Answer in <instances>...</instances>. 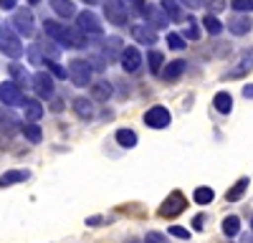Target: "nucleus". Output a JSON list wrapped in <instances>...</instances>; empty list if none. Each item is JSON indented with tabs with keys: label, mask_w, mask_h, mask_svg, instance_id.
Here are the masks:
<instances>
[{
	"label": "nucleus",
	"mask_w": 253,
	"mask_h": 243,
	"mask_svg": "<svg viewBox=\"0 0 253 243\" xmlns=\"http://www.w3.org/2000/svg\"><path fill=\"white\" fill-rule=\"evenodd\" d=\"M43 31H46V36H51V38L56 40V43L66 46V48H84V46L89 43L86 36H84V31H79V28H66L63 23H56V20H46Z\"/></svg>",
	"instance_id": "nucleus-1"
},
{
	"label": "nucleus",
	"mask_w": 253,
	"mask_h": 243,
	"mask_svg": "<svg viewBox=\"0 0 253 243\" xmlns=\"http://www.w3.org/2000/svg\"><path fill=\"white\" fill-rule=\"evenodd\" d=\"M91 64L89 61H84V58H74L71 64H69V79H71V84L84 89V86H89L91 84Z\"/></svg>",
	"instance_id": "nucleus-2"
},
{
	"label": "nucleus",
	"mask_w": 253,
	"mask_h": 243,
	"mask_svg": "<svg viewBox=\"0 0 253 243\" xmlns=\"http://www.w3.org/2000/svg\"><path fill=\"white\" fill-rule=\"evenodd\" d=\"M0 51L10 58L23 56V43H20V38L15 36V31L8 28V26H0Z\"/></svg>",
	"instance_id": "nucleus-3"
},
{
	"label": "nucleus",
	"mask_w": 253,
	"mask_h": 243,
	"mask_svg": "<svg viewBox=\"0 0 253 243\" xmlns=\"http://www.w3.org/2000/svg\"><path fill=\"white\" fill-rule=\"evenodd\" d=\"M185 208H187V198H185L180 190H172L170 195H167V200L157 208V213H160V218H175V215H180Z\"/></svg>",
	"instance_id": "nucleus-4"
},
{
	"label": "nucleus",
	"mask_w": 253,
	"mask_h": 243,
	"mask_svg": "<svg viewBox=\"0 0 253 243\" xmlns=\"http://www.w3.org/2000/svg\"><path fill=\"white\" fill-rule=\"evenodd\" d=\"M0 101H3L5 107H23L26 96L20 91V84H15V81H3V84H0Z\"/></svg>",
	"instance_id": "nucleus-5"
},
{
	"label": "nucleus",
	"mask_w": 253,
	"mask_h": 243,
	"mask_svg": "<svg viewBox=\"0 0 253 243\" xmlns=\"http://www.w3.org/2000/svg\"><path fill=\"white\" fill-rule=\"evenodd\" d=\"M170 122H172V114L167 107H152L144 114V124L150 129H165V127H170Z\"/></svg>",
	"instance_id": "nucleus-6"
},
{
	"label": "nucleus",
	"mask_w": 253,
	"mask_h": 243,
	"mask_svg": "<svg viewBox=\"0 0 253 243\" xmlns=\"http://www.w3.org/2000/svg\"><path fill=\"white\" fill-rule=\"evenodd\" d=\"M76 28L79 31H84V33H91V36H101V31H104V26H101V20L91 13V10H81L79 15H76Z\"/></svg>",
	"instance_id": "nucleus-7"
},
{
	"label": "nucleus",
	"mask_w": 253,
	"mask_h": 243,
	"mask_svg": "<svg viewBox=\"0 0 253 243\" xmlns=\"http://www.w3.org/2000/svg\"><path fill=\"white\" fill-rule=\"evenodd\" d=\"M104 15H107V20L109 23H114V26H126V5L122 3V0H107L104 3Z\"/></svg>",
	"instance_id": "nucleus-8"
},
{
	"label": "nucleus",
	"mask_w": 253,
	"mask_h": 243,
	"mask_svg": "<svg viewBox=\"0 0 253 243\" xmlns=\"http://www.w3.org/2000/svg\"><path fill=\"white\" fill-rule=\"evenodd\" d=\"M31 81H33V89H36L38 96H43V99H51V96H53V76H51L48 71L33 74Z\"/></svg>",
	"instance_id": "nucleus-9"
},
{
	"label": "nucleus",
	"mask_w": 253,
	"mask_h": 243,
	"mask_svg": "<svg viewBox=\"0 0 253 243\" xmlns=\"http://www.w3.org/2000/svg\"><path fill=\"white\" fill-rule=\"evenodd\" d=\"M13 26L20 36H33V13L26 8H18L13 15Z\"/></svg>",
	"instance_id": "nucleus-10"
},
{
	"label": "nucleus",
	"mask_w": 253,
	"mask_h": 243,
	"mask_svg": "<svg viewBox=\"0 0 253 243\" xmlns=\"http://www.w3.org/2000/svg\"><path fill=\"white\" fill-rule=\"evenodd\" d=\"M119 61H122V69H124L126 74H134V71H139V66H142V53H139L134 46H126V48L122 51Z\"/></svg>",
	"instance_id": "nucleus-11"
},
{
	"label": "nucleus",
	"mask_w": 253,
	"mask_h": 243,
	"mask_svg": "<svg viewBox=\"0 0 253 243\" xmlns=\"http://www.w3.org/2000/svg\"><path fill=\"white\" fill-rule=\"evenodd\" d=\"M132 36L137 43H144V46H155L157 43V33L152 26H147V23H137L132 26Z\"/></svg>",
	"instance_id": "nucleus-12"
},
{
	"label": "nucleus",
	"mask_w": 253,
	"mask_h": 243,
	"mask_svg": "<svg viewBox=\"0 0 253 243\" xmlns=\"http://www.w3.org/2000/svg\"><path fill=\"white\" fill-rule=\"evenodd\" d=\"M248 71H253V48H251V51H246V53L241 56L238 64L225 74V79H241V76H246Z\"/></svg>",
	"instance_id": "nucleus-13"
},
{
	"label": "nucleus",
	"mask_w": 253,
	"mask_h": 243,
	"mask_svg": "<svg viewBox=\"0 0 253 243\" xmlns=\"http://www.w3.org/2000/svg\"><path fill=\"white\" fill-rule=\"evenodd\" d=\"M144 18H147V23H150L152 28H165L167 26V13L160 5H147L144 8Z\"/></svg>",
	"instance_id": "nucleus-14"
},
{
	"label": "nucleus",
	"mask_w": 253,
	"mask_h": 243,
	"mask_svg": "<svg viewBox=\"0 0 253 243\" xmlns=\"http://www.w3.org/2000/svg\"><path fill=\"white\" fill-rule=\"evenodd\" d=\"M251 28H253L251 15H233V18L228 20V31H230V33H236V36H246Z\"/></svg>",
	"instance_id": "nucleus-15"
},
{
	"label": "nucleus",
	"mask_w": 253,
	"mask_h": 243,
	"mask_svg": "<svg viewBox=\"0 0 253 243\" xmlns=\"http://www.w3.org/2000/svg\"><path fill=\"white\" fill-rule=\"evenodd\" d=\"M23 117L28 119V124H36V122L43 117V104H41L38 99H26V104H23Z\"/></svg>",
	"instance_id": "nucleus-16"
},
{
	"label": "nucleus",
	"mask_w": 253,
	"mask_h": 243,
	"mask_svg": "<svg viewBox=\"0 0 253 243\" xmlns=\"http://www.w3.org/2000/svg\"><path fill=\"white\" fill-rule=\"evenodd\" d=\"M124 46H122V38L119 36H109L107 40H104V58L107 61H114L117 56H122Z\"/></svg>",
	"instance_id": "nucleus-17"
},
{
	"label": "nucleus",
	"mask_w": 253,
	"mask_h": 243,
	"mask_svg": "<svg viewBox=\"0 0 253 243\" xmlns=\"http://www.w3.org/2000/svg\"><path fill=\"white\" fill-rule=\"evenodd\" d=\"M51 8H53V13L56 15H61V18H74V15H79L76 13V5L71 3V0H51Z\"/></svg>",
	"instance_id": "nucleus-18"
},
{
	"label": "nucleus",
	"mask_w": 253,
	"mask_h": 243,
	"mask_svg": "<svg viewBox=\"0 0 253 243\" xmlns=\"http://www.w3.org/2000/svg\"><path fill=\"white\" fill-rule=\"evenodd\" d=\"M185 74V61H170V64H167L165 69H162V79L165 81H177L180 76Z\"/></svg>",
	"instance_id": "nucleus-19"
},
{
	"label": "nucleus",
	"mask_w": 253,
	"mask_h": 243,
	"mask_svg": "<svg viewBox=\"0 0 253 243\" xmlns=\"http://www.w3.org/2000/svg\"><path fill=\"white\" fill-rule=\"evenodd\" d=\"M18 129H23V124L18 122V117L13 114H5V117H0V132H3L5 137H13Z\"/></svg>",
	"instance_id": "nucleus-20"
},
{
	"label": "nucleus",
	"mask_w": 253,
	"mask_h": 243,
	"mask_svg": "<svg viewBox=\"0 0 253 243\" xmlns=\"http://www.w3.org/2000/svg\"><path fill=\"white\" fill-rule=\"evenodd\" d=\"M160 8L167 13V18H170V20H175V23L185 20V15H182V10H180V3H177V0H160Z\"/></svg>",
	"instance_id": "nucleus-21"
},
{
	"label": "nucleus",
	"mask_w": 253,
	"mask_h": 243,
	"mask_svg": "<svg viewBox=\"0 0 253 243\" xmlns=\"http://www.w3.org/2000/svg\"><path fill=\"white\" fill-rule=\"evenodd\" d=\"M91 96L99 99V101H107L112 96V84H109L107 79H99L96 84H91Z\"/></svg>",
	"instance_id": "nucleus-22"
},
{
	"label": "nucleus",
	"mask_w": 253,
	"mask_h": 243,
	"mask_svg": "<svg viewBox=\"0 0 253 243\" xmlns=\"http://www.w3.org/2000/svg\"><path fill=\"white\" fill-rule=\"evenodd\" d=\"M248 190V177H241L236 185H230L228 188V193H225V200L228 202H236V200H241L243 198V193Z\"/></svg>",
	"instance_id": "nucleus-23"
},
{
	"label": "nucleus",
	"mask_w": 253,
	"mask_h": 243,
	"mask_svg": "<svg viewBox=\"0 0 253 243\" xmlns=\"http://www.w3.org/2000/svg\"><path fill=\"white\" fill-rule=\"evenodd\" d=\"M74 112H76L81 119H91V117H94V104H91L89 99L79 96V99H74Z\"/></svg>",
	"instance_id": "nucleus-24"
},
{
	"label": "nucleus",
	"mask_w": 253,
	"mask_h": 243,
	"mask_svg": "<svg viewBox=\"0 0 253 243\" xmlns=\"http://www.w3.org/2000/svg\"><path fill=\"white\" fill-rule=\"evenodd\" d=\"M26 180H28V172L26 170H8L3 177H0V188L15 185V182H26Z\"/></svg>",
	"instance_id": "nucleus-25"
},
{
	"label": "nucleus",
	"mask_w": 253,
	"mask_h": 243,
	"mask_svg": "<svg viewBox=\"0 0 253 243\" xmlns=\"http://www.w3.org/2000/svg\"><path fill=\"white\" fill-rule=\"evenodd\" d=\"M213 104H215V109H218L220 114H230V109H233V96L225 94V91H220V94H215Z\"/></svg>",
	"instance_id": "nucleus-26"
},
{
	"label": "nucleus",
	"mask_w": 253,
	"mask_h": 243,
	"mask_svg": "<svg viewBox=\"0 0 253 243\" xmlns=\"http://www.w3.org/2000/svg\"><path fill=\"white\" fill-rule=\"evenodd\" d=\"M117 145H122V147H134L137 145V134L132 132V129H117Z\"/></svg>",
	"instance_id": "nucleus-27"
},
{
	"label": "nucleus",
	"mask_w": 253,
	"mask_h": 243,
	"mask_svg": "<svg viewBox=\"0 0 253 243\" xmlns=\"http://www.w3.org/2000/svg\"><path fill=\"white\" fill-rule=\"evenodd\" d=\"M203 26H205V31L210 33V36H218V33H223V23L213 15V13H208L205 18H203Z\"/></svg>",
	"instance_id": "nucleus-28"
},
{
	"label": "nucleus",
	"mask_w": 253,
	"mask_h": 243,
	"mask_svg": "<svg viewBox=\"0 0 253 243\" xmlns=\"http://www.w3.org/2000/svg\"><path fill=\"white\" fill-rule=\"evenodd\" d=\"M223 233L225 236H238L241 233V218L238 215H228L223 220Z\"/></svg>",
	"instance_id": "nucleus-29"
},
{
	"label": "nucleus",
	"mask_w": 253,
	"mask_h": 243,
	"mask_svg": "<svg viewBox=\"0 0 253 243\" xmlns=\"http://www.w3.org/2000/svg\"><path fill=\"white\" fill-rule=\"evenodd\" d=\"M20 132H23V137L31 142V145H38L41 137H43V132H41L38 124H23V129H20Z\"/></svg>",
	"instance_id": "nucleus-30"
},
{
	"label": "nucleus",
	"mask_w": 253,
	"mask_h": 243,
	"mask_svg": "<svg viewBox=\"0 0 253 243\" xmlns=\"http://www.w3.org/2000/svg\"><path fill=\"white\" fill-rule=\"evenodd\" d=\"M147 64H150V71L152 74H160L162 71V64H165V56L160 51H150V53H147Z\"/></svg>",
	"instance_id": "nucleus-31"
},
{
	"label": "nucleus",
	"mask_w": 253,
	"mask_h": 243,
	"mask_svg": "<svg viewBox=\"0 0 253 243\" xmlns=\"http://www.w3.org/2000/svg\"><path fill=\"white\" fill-rule=\"evenodd\" d=\"M193 198H195V202H198V205H208V202L215 198V193H213V188H195Z\"/></svg>",
	"instance_id": "nucleus-32"
},
{
	"label": "nucleus",
	"mask_w": 253,
	"mask_h": 243,
	"mask_svg": "<svg viewBox=\"0 0 253 243\" xmlns=\"http://www.w3.org/2000/svg\"><path fill=\"white\" fill-rule=\"evenodd\" d=\"M230 8H233L236 13L248 15V13H253V0H230Z\"/></svg>",
	"instance_id": "nucleus-33"
},
{
	"label": "nucleus",
	"mask_w": 253,
	"mask_h": 243,
	"mask_svg": "<svg viewBox=\"0 0 253 243\" xmlns=\"http://www.w3.org/2000/svg\"><path fill=\"white\" fill-rule=\"evenodd\" d=\"M167 46H170L172 51H182L185 48V38L180 33H167Z\"/></svg>",
	"instance_id": "nucleus-34"
},
{
	"label": "nucleus",
	"mask_w": 253,
	"mask_h": 243,
	"mask_svg": "<svg viewBox=\"0 0 253 243\" xmlns=\"http://www.w3.org/2000/svg\"><path fill=\"white\" fill-rule=\"evenodd\" d=\"M185 36L190 40H198L200 38V31H198V23H195V18H187V26H185Z\"/></svg>",
	"instance_id": "nucleus-35"
},
{
	"label": "nucleus",
	"mask_w": 253,
	"mask_h": 243,
	"mask_svg": "<svg viewBox=\"0 0 253 243\" xmlns=\"http://www.w3.org/2000/svg\"><path fill=\"white\" fill-rule=\"evenodd\" d=\"M10 74H13V76L18 79L15 84H23V81H28V76H31V74H28V71H26L23 66H18V64H10Z\"/></svg>",
	"instance_id": "nucleus-36"
},
{
	"label": "nucleus",
	"mask_w": 253,
	"mask_h": 243,
	"mask_svg": "<svg viewBox=\"0 0 253 243\" xmlns=\"http://www.w3.org/2000/svg\"><path fill=\"white\" fill-rule=\"evenodd\" d=\"M46 69H48L53 76H58V79H66V76H69V71L63 69V66H58L56 61H46Z\"/></svg>",
	"instance_id": "nucleus-37"
},
{
	"label": "nucleus",
	"mask_w": 253,
	"mask_h": 243,
	"mask_svg": "<svg viewBox=\"0 0 253 243\" xmlns=\"http://www.w3.org/2000/svg\"><path fill=\"white\" fill-rule=\"evenodd\" d=\"M28 58H31V64H46L43 56H41V46H31L28 48Z\"/></svg>",
	"instance_id": "nucleus-38"
},
{
	"label": "nucleus",
	"mask_w": 253,
	"mask_h": 243,
	"mask_svg": "<svg viewBox=\"0 0 253 243\" xmlns=\"http://www.w3.org/2000/svg\"><path fill=\"white\" fill-rule=\"evenodd\" d=\"M144 243H167V238L162 233H157V231H150V233H147V238H144Z\"/></svg>",
	"instance_id": "nucleus-39"
},
{
	"label": "nucleus",
	"mask_w": 253,
	"mask_h": 243,
	"mask_svg": "<svg viewBox=\"0 0 253 243\" xmlns=\"http://www.w3.org/2000/svg\"><path fill=\"white\" fill-rule=\"evenodd\" d=\"M170 236H175V238H190V231L182 228V226H170Z\"/></svg>",
	"instance_id": "nucleus-40"
},
{
	"label": "nucleus",
	"mask_w": 253,
	"mask_h": 243,
	"mask_svg": "<svg viewBox=\"0 0 253 243\" xmlns=\"http://www.w3.org/2000/svg\"><path fill=\"white\" fill-rule=\"evenodd\" d=\"M177 3H182V5L190 8V10H198V8H203L205 0H177Z\"/></svg>",
	"instance_id": "nucleus-41"
},
{
	"label": "nucleus",
	"mask_w": 253,
	"mask_h": 243,
	"mask_svg": "<svg viewBox=\"0 0 253 243\" xmlns=\"http://www.w3.org/2000/svg\"><path fill=\"white\" fill-rule=\"evenodd\" d=\"M126 3H129V8H132L134 13H142V15H144V8H147L144 0H126Z\"/></svg>",
	"instance_id": "nucleus-42"
},
{
	"label": "nucleus",
	"mask_w": 253,
	"mask_h": 243,
	"mask_svg": "<svg viewBox=\"0 0 253 243\" xmlns=\"http://www.w3.org/2000/svg\"><path fill=\"white\" fill-rule=\"evenodd\" d=\"M15 3L18 0H0V8L3 10H15Z\"/></svg>",
	"instance_id": "nucleus-43"
},
{
	"label": "nucleus",
	"mask_w": 253,
	"mask_h": 243,
	"mask_svg": "<svg viewBox=\"0 0 253 243\" xmlns=\"http://www.w3.org/2000/svg\"><path fill=\"white\" fill-rule=\"evenodd\" d=\"M210 8H213V10H223L225 8V0H210Z\"/></svg>",
	"instance_id": "nucleus-44"
},
{
	"label": "nucleus",
	"mask_w": 253,
	"mask_h": 243,
	"mask_svg": "<svg viewBox=\"0 0 253 243\" xmlns=\"http://www.w3.org/2000/svg\"><path fill=\"white\" fill-rule=\"evenodd\" d=\"M243 96H246V99H253V84L243 86Z\"/></svg>",
	"instance_id": "nucleus-45"
},
{
	"label": "nucleus",
	"mask_w": 253,
	"mask_h": 243,
	"mask_svg": "<svg viewBox=\"0 0 253 243\" xmlns=\"http://www.w3.org/2000/svg\"><path fill=\"white\" fill-rule=\"evenodd\" d=\"M203 218H205V215H195V220H193V226H195V228H198V231H200V228H203V223H205V220H203Z\"/></svg>",
	"instance_id": "nucleus-46"
},
{
	"label": "nucleus",
	"mask_w": 253,
	"mask_h": 243,
	"mask_svg": "<svg viewBox=\"0 0 253 243\" xmlns=\"http://www.w3.org/2000/svg\"><path fill=\"white\" fill-rule=\"evenodd\" d=\"M241 243H253V236H251V238H248V236H246V238H241Z\"/></svg>",
	"instance_id": "nucleus-47"
},
{
	"label": "nucleus",
	"mask_w": 253,
	"mask_h": 243,
	"mask_svg": "<svg viewBox=\"0 0 253 243\" xmlns=\"http://www.w3.org/2000/svg\"><path fill=\"white\" fill-rule=\"evenodd\" d=\"M84 3H86V5H96V3H99V0H84Z\"/></svg>",
	"instance_id": "nucleus-48"
},
{
	"label": "nucleus",
	"mask_w": 253,
	"mask_h": 243,
	"mask_svg": "<svg viewBox=\"0 0 253 243\" xmlns=\"http://www.w3.org/2000/svg\"><path fill=\"white\" fill-rule=\"evenodd\" d=\"M28 3H31V5H38V3H41V0H28Z\"/></svg>",
	"instance_id": "nucleus-49"
},
{
	"label": "nucleus",
	"mask_w": 253,
	"mask_h": 243,
	"mask_svg": "<svg viewBox=\"0 0 253 243\" xmlns=\"http://www.w3.org/2000/svg\"><path fill=\"white\" fill-rule=\"evenodd\" d=\"M251 228H253V220H251Z\"/></svg>",
	"instance_id": "nucleus-50"
},
{
	"label": "nucleus",
	"mask_w": 253,
	"mask_h": 243,
	"mask_svg": "<svg viewBox=\"0 0 253 243\" xmlns=\"http://www.w3.org/2000/svg\"><path fill=\"white\" fill-rule=\"evenodd\" d=\"M132 243H134V241H132Z\"/></svg>",
	"instance_id": "nucleus-51"
}]
</instances>
